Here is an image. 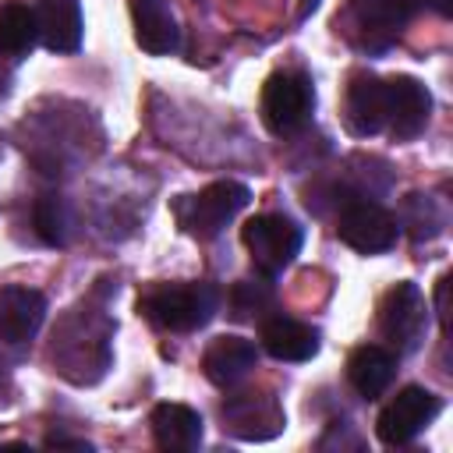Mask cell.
Wrapping results in <instances>:
<instances>
[{"label":"cell","instance_id":"1","mask_svg":"<svg viewBox=\"0 0 453 453\" xmlns=\"http://www.w3.org/2000/svg\"><path fill=\"white\" fill-rule=\"evenodd\" d=\"M219 308V290L212 283H159L142 294L138 311L170 333H195L202 329Z\"/></svg>","mask_w":453,"mask_h":453},{"label":"cell","instance_id":"2","mask_svg":"<svg viewBox=\"0 0 453 453\" xmlns=\"http://www.w3.org/2000/svg\"><path fill=\"white\" fill-rule=\"evenodd\" d=\"M251 202V191L241 184V180H212L209 188H202L198 195H184L173 212H177V223L191 234V237H216L241 209H248Z\"/></svg>","mask_w":453,"mask_h":453},{"label":"cell","instance_id":"3","mask_svg":"<svg viewBox=\"0 0 453 453\" xmlns=\"http://www.w3.org/2000/svg\"><path fill=\"white\" fill-rule=\"evenodd\" d=\"M311 106H315V88H311L308 74H301V71H276V74L265 78L258 110H262V124L273 134H280V138L297 134L308 124Z\"/></svg>","mask_w":453,"mask_h":453},{"label":"cell","instance_id":"4","mask_svg":"<svg viewBox=\"0 0 453 453\" xmlns=\"http://www.w3.org/2000/svg\"><path fill=\"white\" fill-rule=\"evenodd\" d=\"M241 241H244V248H248V255L262 276H280L297 258L304 237L290 216L262 212L241 226Z\"/></svg>","mask_w":453,"mask_h":453},{"label":"cell","instance_id":"5","mask_svg":"<svg viewBox=\"0 0 453 453\" xmlns=\"http://www.w3.org/2000/svg\"><path fill=\"white\" fill-rule=\"evenodd\" d=\"M336 234L347 248H354L361 255H379L396 244L400 223H396V216H389L382 205H375L368 198H347L336 216Z\"/></svg>","mask_w":453,"mask_h":453},{"label":"cell","instance_id":"6","mask_svg":"<svg viewBox=\"0 0 453 453\" xmlns=\"http://www.w3.org/2000/svg\"><path fill=\"white\" fill-rule=\"evenodd\" d=\"M428 329V304L418 283L403 280L389 287L379 301V333L396 347V350H414Z\"/></svg>","mask_w":453,"mask_h":453},{"label":"cell","instance_id":"7","mask_svg":"<svg viewBox=\"0 0 453 453\" xmlns=\"http://www.w3.org/2000/svg\"><path fill=\"white\" fill-rule=\"evenodd\" d=\"M442 411L439 396L425 386H403L375 418V435L386 446H407Z\"/></svg>","mask_w":453,"mask_h":453},{"label":"cell","instance_id":"8","mask_svg":"<svg viewBox=\"0 0 453 453\" xmlns=\"http://www.w3.org/2000/svg\"><path fill=\"white\" fill-rule=\"evenodd\" d=\"M386 85V127L396 142H411L425 131L428 117H432V96L428 88L411 78V74H396Z\"/></svg>","mask_w":453,"mask_h":453},{"label":"cell","instance_id":"9","mask_svg":"<svg viewBox=\"0 0 453 453\" xmlns=\"http://www.w3.org/2000/svg\"><path fill=\"white\" fill-rule=\"evenodd\" d=\"M223 428L244 442H265L283 432V411L269 393H237L223 403Z\"/></svg>","mask_w":453,"mask_h":453},{"label":"cell","instance_id":"10","mask_svg":"<svg viewBox=\"0 0 453 453\" xmlns=\"http://www.w3.org/2000/svg\"><path fill=\"white\" fill-rule=\"evenodd\" d=\"M343 124L354 138H372L386 127V85L375 74H350L343 88Z\"/></svg>","mask_w":453,"mask_h":453},{"label":"cell","instance_id":"11","mask_svg":"<svg viewBox=\"0 0 453 453\" xmlns=\"http://www.w3.org/2000/svg\"><path fill=\"white\" fill-rule=\"evenodd\" d=\"M350 18L365 50H386L407 25V0H350Z\"/></svg>","mask_w":453,"mask_h":453},{"label":"cell","instance_id":"12","mask_svg":"<svg viewBox=\"0 0 453 453\" xmlns=\"http://www.w3.org/2000/svg\"><path fill=\"white\" fill-rule=\"evenodd\" d=\"M134 21V42L152 57H170L180 46V28L166 0H127Z\"/></svg>","mask_w":453,"mask_h":453},{"label":"cell","instance_id":"13","mask_svg":"<svg viewBox=\"0 0 453 453\" xmlns=\"http://www.w3.org/2000/svg\"><path fill=\"white\" fill-rule=\"evenodd\" d=\"M46 319V297L32 287H0V340L25 343Z\"/></svg>","mask_w":453,"mask_h":453},{"label":"cell","instance_id":"14","mask_svg":"<svg viewBox=\"0 0 453 453\" xmlns=\"http://www.w3.org/2000/svg\"><path fill=\"white\" fill-rule=\"evenodd\" d=\"M258 365V350L244 336H216L202 354V372L212 386L230 389Z\"/></svg>","mask_w":453,"mask_h":453},{"label":"cell","instance_id":"15","mask_svg":"<svg viewBox=\"0 0 453 453\" xmlns=\"http://www.w3.org/2000/svg\"><path fill=\"white\" fill-rule=\"evenodd\" d=\"M35 32L50 53H74L81 46V4L78 0H35Z\"/></svg>","mask_w":453,"mask_h":453},{"label":"cell","instance_id":"16","mask_svg":"<svg viewBox=\"0 0 453 453\" xmlns=\"http://www.w3.org/2000/svg\"><path fill=\"white\" fill-rule=\"evenodd\" d=\"M149 428L159 449L166 453H188L202 442V414L188 403H156L149 414Z\"/></svg>","mask_w":453,"mask_h":453},{"label":"cell","instance_id":"17","mask_svg":"<svg viewBox=\"0 0 453 453\" xmlns=\"http://www.w3.org/2000/svg\"><path fill=\"white\" fill-rule=\"evenodd\" d=\"M258 340L276 361H308L319 354V333L294 315H269L258 329Z\"/></svg>","mask_w":453,"mask_h":453},{"label":"cell","instance_id":"18","mask_svg":"<svg viewBox=\"0 0 453 453\" xmlns=\"http://www.w3.org/2000/svg\"><path fill=\"white\" fill-rule=\"evenodd\" d=\"M393 375H396V357L379 343H361L347 357V382L365 400H379L393 386Z\"/></svg>","mask_w":453,"mask_h":453},{"label":"cell","instance_id":"19","mask_svg":"<svg viewBox=\"0 0 453 453\" xmlns=\"http://www.w3.org/2000/svg\"><path fill=\"white\" fill-rule=\"evenodd\" d=\"M39 42L35 32V11L21 0H7L0 4V57L7 60H21L32 53V46Z\"/></svg>","mask_w":453,"mask_h":453},{"label":"cell","instance_id":"20","mask_svg":"<svg viewBox=\"0 0 453 453\" xmlns=\"http://www.w3.org/2000/svg\"><path fill=\"white\" fill-rule=\"evenodd\" d=\"M32 223H35V234L42 237V244H50V248H64V244H67L71 216H67V205H64L60 195H42V198H35V205H32Z\"/></svg>","mask_w":453,"mask_h":453},{"label":"cell","instance_id":"21","mask_svg":"<svg viewBox=\"0 0 453 453\" xmlns=\"http://www.w3.org/2000/svg\"><path fill=\"white\" fill-rule=\"evenodd\" d=\"M273 301V294L262 287V283H251V280H241L234 290H230V308H234V319H251V311L258 315L265 304Z\"/></svg>","mask_w":453,"mask_h":453},{"label":"cell","instance_id":"22","mask_svg":"<svg viewBox=\"0 0 453 453\" xmlns=\"http://www.w3.org/2000/svg\"><path fill=\"white\" fill-rule=\"evenodd\" d=\"M446 290H449V276H439V283H435V311H439L442 329L449 326V311H446Z\"/></svg>","mask_w":453,"mask_h":453},{"label":"cell","instance_id":"23","mask_svg":"<svg viewBox=\"0 0 453 453\" xmlns=\"http://www.w3.org/2000/svg\"><path fill=\"white\" fill-rule=\"evenodd\" d=\"M42 442H46V446H71V449H92L88 442H81V439H67V435H46Z\"/></svg>","mask_w":453,"mask_h":453},{"label":"cell","instance_id":"24","mask_svg":"<svg viewBox=\"0 0 453 453\" xmlns=\"http://www.w3.org/2000/svg\"><path fill=\"white\" fill-rule=\"evenodd\" d=\"M7 92H11V74H7V71H0V99H4Z\"/></svg>","mask_w":453,"mask_h":453},{"label":"cell","instance_id":"25","mask_svg":"<svg viewBox=\"0 0 453 453\" xmlns=\"http://www.w3.org/2000/svg\"><path fill=\"white\" fill-rule=\"evenodd\" d=\"M432 7H435V11H439V14H442V18H446V14H449V11H453V7H449V0H432Z\"/></svg>","mask_w":453,"mask_h":453},{"label":"cell","instance_id":"26","mask_svg":"<svg viewBox=\"0 0 453 453\" xmlns=\"http://www.w3.org/2000/svg\"><path fill=\"white\" fill-rule=\"evenodd\" d=\"M0 156H4V138H0Z\"/></svg>","mask_w":453,"mask_h":453}]
</instances>
